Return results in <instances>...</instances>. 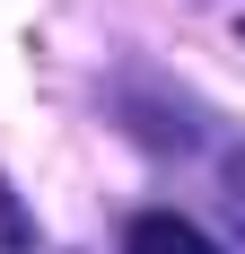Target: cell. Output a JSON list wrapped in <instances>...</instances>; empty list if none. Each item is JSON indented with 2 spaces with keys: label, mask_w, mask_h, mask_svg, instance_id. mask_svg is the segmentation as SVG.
<instances>
[{
  "label": "cell",
  "mask_w": 245,
  "mask_h": 254,
  "mask_svg": "<svg viewBox=\"0 0 245 254\" xmlns=\"http://www.w3.org/2000/svg\"><path fill=\"white\" fill-rule=\"evenodd\" d=\"M122 254H228L210 228H193L184 210H131L122 219Z\"/></svg>",
  "instance_id": "6da1fadb"
},
{
  "label": "cell",
  "mask_w": 245,
  "mask_h": 254,
  "mask_svg": "<svg viewBox=\"0 0 245 254\" xmlns=\"http://www.w3.org/2000/svg\"><path fill=\"white\" fill-rule=\"evenodd\" d=\"M0 254H35V210L18 202L9 176H0Z\"/></svg>",
  "instance_id": "7a4b0ae2"
},
{
  "label": "cell",
  "mask_w": 245,
  "mask_h": 254,
  "mask_svg": "<svg viewBox=\"0 0 245 254\" xmlns=\"http://www.w3.org/2000/svg\"><path fill=\"white\" fill-rule=\"evenodd\" d=\"M219 193H228V210L245 219V140H228V149H219Z\"/></svg>",
  "instance_id": "3957f363"
},
{
  "label": "cell",
  "mask_w": 245,
  "mask_h": 254,
  "mask_svg": "<svg viewBox=\"0 0 245 254\" xmlns=\"http://www.w3.org/2000/svg\"><path fill=\"white\" fill-rule=\"evenodd\" d=\"M237 35H245V9H237Z\"/></svg>",
  "instance_id": "277c9868"
}]
</instances>
